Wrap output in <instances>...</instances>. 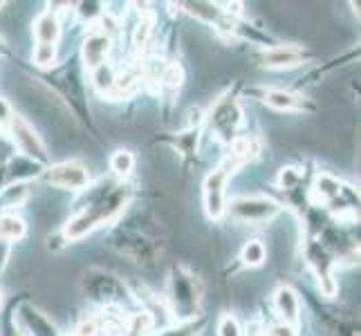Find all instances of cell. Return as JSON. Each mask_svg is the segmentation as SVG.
Instances as JSON below:
<instances>
[{
	"mask_svg": "<svg viewBox=\"0 0 361 336\" xmlns=\"http://www.w3.org/2000/svg\"><path fill=\"white\" fill-rule=\"evenodd\" d=\"M133 191L126 184L99 182L97 186H88V197L77 209L63 227L66 242H74L85 238L88 233L99 229L102 224L115 220L123 209L128 206Z\"/></svg>",
	"mask_w": 361,
	"mask_h": 336,
	"instance_id": "1",
	"label": "cell"
},
{
	"mask_svg": "<svg viewBox=\"0 0 361 336\" xmlns=\"http://www.w3.org/2000/svg\"><path fill=\"white\" fill-rule=\"evenodd\" d=\"M110 244L117 254L142 267H153L161 254L159 235L151 231L148 216H133L115 229Z\"/></svg>",
	"mask_w": 361,
	"mask_h": 336,
	"instance_id": "2",
	"label": "cell"
},
{
	"mask_svg": "<svg viewBox=\"0 0 361 336\" xmlns=\"http://www.w3.org/2000/svg\"><path fill=\"white\" fill-rule=\"evenodd\" d=\"M166 305L178 321H193L200 316L202 305V282L182 265H176L166 282Z\"/></svg>",
	"mask_w": 361,
	"mask_h": 336,
	"instance_id": "3",
	"label": "cell"
},
{
	"mask_svg": "<svg viewBox=\"0 0 361 336\" xmlns=\"http://www.w3.org/2000/svg\"><path fill=\"white\" fill-rule=\"evenodd\" d=\"M81 292L88 301L104 307H119L128 301V290L123 280L106 269L92 267L81 278Z\"/></svg>",
	"mask_w": 361,
	"mask_h": 336,
	"instance_id": "4",
	"label": "cell"
},
{
	"mask_svg": "<svg viewBox=\"0 0 361 336\" xmlns=\"http://www.w3.org/2000/svg\"><path fill=\"white\" fill-rule=\"evenodd\" d=\"M240 166H243L240 159L227 155L225 161L207 175L202 186V197H204V211L211 220H220L227 213V182Z\"/></svg>",
	"mask_w": 361,
	"mask_h": 336,
	"instance_id": "5",
	"label": "cell"
},
{
	"mask_svg": "<svg viewBox=\"0 0 361 336\" xmlns=\"http://www.w3.org/2000/svg\"><path fill=\"white\" fill-rule=\"evenodd\" d=\"M209 130L218 137L220 142L231 144L233 139H238V130L243 126V108L238 104V99L233 94L220 97L218 101L211 106L207 115Z\"/></svg>",
	"mask_w": 361,
	"mask_h": 336,
	"instance_id": "6",
	"label": "cell"
},
{
	"mask_svg": "<svg viewBox=\"0 0 361 336\" xmlns=\"http://www.w3.org/2000/svg\"><path fill=\"white\" fill-rule=\"evenodd\" d=\"M7 137L14 151H18L20 157H27L36 164H47V148L41 139V135L36 132V128L25 119L23 115H11L9 126H7Z\"/></svg>",
	"mask_w": 361,
	"mask_h": 336,
	"instance_id": "7",
	"label": "cell"
},
{
	"mask_svg": "<svg viewBox=\"0 0 361 336\" xmlns=\"http://www.w3.org/2000/svg\"><path fill=\"white\" fill-rule=\"evenodd\" d=\"M227 211L243 224H263L281 213V204L267 195H243L231 200Z\"/></svg>",
	"mask_w": 361,
	"mask_h": 336,
	"instance_id": "8",
	"label": "cell"
},
{
	"mask_svg": "<svg viewBox=\"0 0 361 336\" xmlns=\"http://www.w3.org/2000/svg\"><path fill=\"white\" fill-rule=\"evenodd\" d=\"M43 182L61 191H85L90 186V170L77 159H66L43 170Z\"/></svg>",
	"mask_w": 361,
	"mask_h": 336,
	"instance_id": "9",
	"label": "cell"
},
{
	"mask_svg": "<svg viewBox=\"0 0 361 336\" xmlns=\"http://www.w3.org/2000/svg\"><path fill=\"white\" fill-rule=\"evenodd\" d=\"M52 81L56 85V90L61 92V97H63L70 104V108L74 110V115L81 117L83 121H88V126H90V110L85 108L88 104H85V92H83V83L79 79V74L72 68H63L52 74Z\"/></svg>",
	"mask_w": 361,
	"mask_h": 336,
	"instance_id": "10",
	"label": "cell"
},
{
	"mask_svg": "<svg viewBox=\"0 0 361 336\" xmlns=\"http://www.w3.org/2000/svg\"><path fill=\"white\" fill-rule=\"evenodd\" d=\"M14 325L18 336H61L59 328L32 303H20L14 309Z\"/></svg>",
	"mask_w": 361,
	"mask_h": 336,
	"instance_id": "11",
	"label": "cell"
},
{
	"mask_svg": "<svg viewBox=\"0 0 361 336\" xmlns=\"http://www.w3.org/2000/svg\"><path fill=\"white\" fill-rule=\"evenodd\" d=\"M307 61V52L298 45H267L260 54V63L274 70H292L303 66Z\"/></svg>",
	"mask_w": 361,
	"mask_h": 336,
	"instance_id": "12",
	"label": "cell"
},
{
	"mask_svg": "<svg viewBox=\"0 0 361 336\" xmlns=\"http://www.w3.org/2000/svg\"><path fill=\"white\" fill-rule=\"evenodd\" d=\"M274 307H276V314L283 325L294 330L298 323H301V301H298V294L290 285H281V287L274 292Z\"/></svg>",
	"mask_w": 361,
	"mask_h": 336,
	"instance_id": "13",
	"label": "cell"
},
{
	"mask_svg": "<svg viewBox=\"0 0 361 336\" xmlns=\"http://www.w3.org/2000/svg\"><path fill=\"white\" fill-rule=\"evenodd\" d=\"M113 49V39L104 32H94L90 34L88 39L83 41L81 45V58H83V66L88 68L90 72L99 66L106 63V58Z\"/></svg>",
	"mask_w": 361,
	"mask_h": 336,
	"instance_id": "14",
	"label": "cell"
},
{
	"mask_svg": "<svg viewBox=\"0 0 361 336\" xmlns=\"http://www.w3.org/2000/svg\"><path fill=\"white\" fill-rule=\"evenodd\" d=\"M263 104L279 112H312L314 106L307 104L303 97H298L288 90H265Z\"/></svg>",
	"mask_w": 361,
	"mask_h": 336,
	"instance_id": "15",
	"label": "cell"
},
{
	"mask_svg": "<svg viewBox=\"0 0 361 336\" xmlns=\"http://www.w3.org/2000/svg\"><path fill=\"white\" fill-rule=\"evenodd\" d=\"M34 41L36 45H47V47H56L59 39H61V23L59 16L52 9L43 11V14L34 20Z\"/></svg>",
	"mask_w": 361,
	"mask_h": 336,
	"instance_id": "16",
	"label": "cell"
},
{
	"mask_svg": "<svg viewBox=\"0 0 361 336\" xmlns=\"http://www.w3.org/2000/svg\"><path fill=\"white\" fill-rule=\"evenodd\" d=\"M25 233H27V224L18 213H14V211H3L0 213V240L11 244L25 238Z\"/></svg>",
	"mask_w": 361,
	"mask_h": 336,
	"instance_id": "17",
	"label": "cell"
},
{
	"mask_svg": "<svg viewBox=\"0 0 361 336\" xmlns=\"http://www.w3.org/2000/svg\"><path fill=\"white\" fill-rule=\"evenodd\" d=\"M343 184L339 180H334L332 175H326V173H321L317 178V186H314V193H317V200L323 202V204H330L334 202L337 197L343 193Z\"/></svg>",
	"mask_w": 361,
	"mask_h": 336,
	"instance_id": "18",
	"label": "cell"
},
{
	"mask_svg": "<svg viewBox=\"0 0 361 336\" xmlns=\"http://www.w3.org/2000/svg\"><path fill=\"white\" fill-rule=\"evenodd\" d=\"M90 79H92V85L94 88L102 92V94H110L113 92V88H115V81H117V72H115V68L108 63L104 66H99V68H94L92 72H90Z\"/></svg>",
	"mask_w": 361,
	"mask_h": 336,
	"instance_id": "19",
	"label": "cell"
},
{
	"mask_svg": "<svg viewBox=\"0 0 361 336\" xmlns=\"http://www.w3.org/2000/svg\"><path fill=\"white\" fill-rule=\"evenodd\" d=\"M110 170H113L119 180L130 178V173L135 170V155L126 151V148H119V151L110 155Z\"/></svg>",
	"mask_w": 361,
	"mask_h": 336,
	"instance_id": "20",
	"label": "cell"
},
{
	"mask_svg": "<svg viewBox=\"0 0 361 336\" xmlns=\"http://www.w3.org/2000/svg\"><path fill=\"white\" fill-rule=\"evenodd\" d=\"M240 260H243V265H247V267H260V265H265V260H267V249H265V244L260 242V240H249V242H245V247L240 249Z\"/></svg>",
	"mask_w": 361,
	"mask_h": 336,
	"instance_id": "21",
	"label": "cell"
},
{
	"mask_svg": "<svg viewBox=\"0 0 361 336\" xmlns=\"http://www.w3.org/2000/svg\"><path fill=\"white\" fill-rule=\"evenodd\" d=\"M202 325H204L202 318L197 321V323L195 321H180L178 325L161 330L157 336H197V334H200V330H202Z\"/></svg>",
	"mask_w": 361,
	"mask_h": 336,
	"instance_id": "22",
	"label": "cell"
},
{
	"mask_svg": "<svg viewBox=\"0 0 361 336\" xmlns=\"http://www.w3.org/2000/svg\"><path fill=\"white\" fill-rule=\"evenodd\" d=\"M56 61V47H47V45H36L34 47V63L41 70H49Z\"/></svg>",
	"mask_w": 361,
	"mask_h": 336,
	"instance_id": "23",
	"label": "cell"
},
{
	"mask_svg": "<svg viewBox=\"0 0 361 336\" xmlns=\"http://www.w3.org/2000/svg\"><path fill=\"white\" fill-rule=\"evenodd\" d=\"M298 182H301V170L296 166H283L281 173H279V186L285 191V189H296Z\"/></svg>",
	"mask_w": 361,
	"mask_h": 336,
	"instance_id": "24",
	"label": "cell"
},
{
	"mask_svg": "<svg viewBox=\"0 0 361 336\" xmlns=\"http://www.w3.org/2000/svg\"><path fill=\"white\" fill-rule=\"evenodd\" d=\"M218 336H243V328L235 316L225 314L218 321Z\"/></svg>",
	"mask_w": 361,
	"mask_h": 336,
	"instance_id": "25",
	"label": "cell"
},
{
	"mask_svg": "<svg viewBox=\"0 0 361 336\" xmlns=\"http://www.w3.org/2000/svg\"><path fill=\"white\" fill-rule=\"evenodd\" d=\"M9 159H11V144L5 142V137L0 139V191L7 182V166H9Z\"/></svg>",
	"mask_w": 361,
	"mask_h": 336,
	"instance_id": "26",
	"label": "cell"
},
{
	"mask_svg": "<svg viewBox=\"0 0 361 336\" xmlns=\"http://www.w3.org/2000/svg\"><path fill=\"white\" fill-rule=\"evenodd\" d=\"M151 32H153V23L148 18H142L140 23H137L135 27V47H146L148 39H151Z\"/></svg>",
	"mask_w": 361,
	"mask_h": 336,
	"instance_id": "27",
	"label": "cell"
},
{
	"mask_svg": "<svg viewBox=\"0 0 361 336\" xmlns=\"http://www.w3.org/2000/svg\"><path fill=\"white\" fill-rule=\"evenodd\" d=\"M14 115V110L7 104V99L0 97V139L7 135V126H9V119Z\"/></svg>",
	"mask_w": 361,
	"mask_h": 336,
	"instance_id": "28",
	"label": "cell"
},
{
	"mask_svg": "<svg viewBox=\"0 0 361 336\" xmlns=\"http://www.w3.org/2000/svg\"><path fill=\"white\" fill-rule=\"evenodd\" d=\"M79 9V14L83 16V18H92V16H102L104 14V5L102 3H81V5H77Z\"/></svg>",
	"mask_w": 361,
	"mask_h": 336,
	"instance_id": "29",
	"label": "cell"
},
{
	"mask_svg": "<svg viewBox=\"0 0 361 336\" xmlns=\"http://www.w3.org/2000/svg\"><path fill=\"white\" fill-rule=\"evenodd\" d=\"M9 256H11V244L5 242V240H0V276H3V271L9 263Z\"/></svg>",
	"mask_w": 361,
	"mask_h": 336,
	"instance_id": "30",
	"label": "cell"
},
{
	"mask_svg": "<svg viewBox=\"0 0 361 336\" xmlns=\"http://www.w3.org/2000/svg\"><path fill=\"white\" fill-rule=\"evenodd\" d=\"M0 305H3V292H0Z\"/></svg>",
	"mask_w": 361,
	"mask_h": 336,
	"instance_id": "31",
	"label": "cell"
},
{
	"mask_svg": "<svg viewBox=\"0 0 361 336\" xmlns=\"http://www.w3.org/2000/svg\"><path fill=\"white\" fill-rule=\"evenodd\" d=\"M74 336H77V334H74Z\"/></svg>",
	"mask_w": 361,
	"mask_h": 336,
	"instance_id": "32",
	"label": "cell"
}]
</instances>
